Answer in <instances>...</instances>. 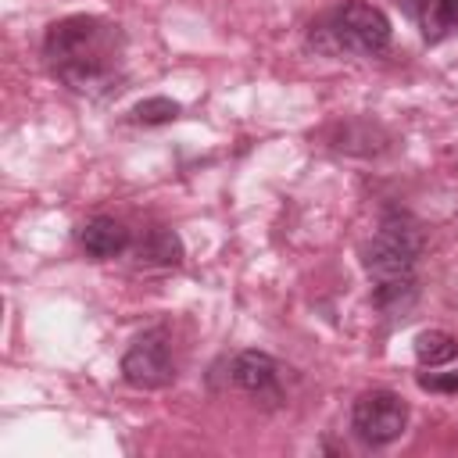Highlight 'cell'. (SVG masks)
Wrapping results in <instances>:
<instances>
[{
  "label": "cell",
  "mask_w": 458,
  "mask_h": 458,
  "mask_svg": "<svg viewBox=\"0 0 458 458\" xmlns=\"http://www.w3.org/2000/svg\"><path fill=\"white\" fill-rule=\"evenodd\" d=\"M351 426L354 433L369 444V447H383L390 440H397L408 426V404L394 394V390H369L354 401L351 411Z\"/></svg>",
  "instance_id": "obj_4"
},
{
  "label": "cell",
  "mask_w": 458,
  "mask_h": 458,
  "mask_svg": "<svg viewBox=\"0 0 458 458\" xmlns=\"http://www.w3.org/2000/svg\"><path fill=\"white\" fill-rule=\"evenodd\" d=\"M233 383L254 397H279V369L261 351H240L233 361Z\"/></svg>",
  "instance_id": "obj_6"
},
{
  "label": "cell",
  "mask_w": 458,
  "mask_h": 458,
  "mask_svg": "<svg viewBox=\"0 0 458 458\" xmlns=\"http://www.w3.org/2000/svg\"><path fill=\"white\" fill-rule=\"evenodd\" d=\"M175 114H179V104L168 97H147L132 107V122H140V125H165Z\"/></svg>",
  "instance_id": "obj_10"
},
{
  "label": "cell",
  "mask_w": 458,
  "mask_h": 458,
  "mask_svg": "<svg viewBox=\"0 0 458 458\" xmlns=\"http://www.w3.org/2000/svg\"><path fill=\"white\" fill-rule=\"evenodd\" d=\"M454 354H458V340L451 333H444V329H426V333L415 336V358H419V365L437 369V365H447Z\"/></svg>",
  "instance_id": "obj_9"
},
{
  "label": "cell",
  "mask_w": 458,
  "mask_h": 458,
  "mask_svg": "<svg viewBox=\"0 0 458 458\" xmlns=\"http://www.w3.org/2000/svg\"><path fill=\"white\" fill-rule=\"evenodd\" d=\"M419 383L426 390H458V372H451V376H422Z\"/></svg>",
  "instance_id": "obj_12"
},
{
  "label": "cell",
  "mask_w": 458,
  "mask_h": 458,
  "mask_svg": "<svg viewBox=\"0 0 458 458\" xmlns=\"http://www.w3.org/2000/svg\"><path fill=\"white\" fill-rule=\"evenodd\" d=\"M419 254H422V233L404 215H386L379 233L365 243L361 265L376 283V304L383 311H404L415 301Z\"/></svg>",
  "instance_id": "obj_2"
},
{
  "label": "cell",
  "mask_w": 458,
  "mask_h": 458,
  "mask_svg": "<svg viewBox=\"0 0 458 458\" xmlns=\"http://www.w3.org/2000/svg\"><path fill=\"white\" fill-rule=\"evenodd\" d=\"M458 29V0H433V14L426 18V36H444Z\"/></svg>",
  "instance_id": "obj_11"
},
{
  "label": "cell",
  "mask_w": 458,
  "mask_h": 458,
  "mask_svg": "<svg viewBox=\"0 0 458 458\" xmlns=\"http://www.w3.org/2000/svg\"><path fill=\"white\" fill-rule=\"evenodd\" d=\"M179 258H182V247H179V240H175L172 229L154 225L136 243V261L140 265H161V268H168V265H179Z\"/></svg>",
  "instance_id": "obj_8"
},
{
  "label": "cell",
  "mask_w": 458,
  "mask_h": 458,
  "mask_svg": "<svg viewBox=\"0 0 458 458\" xmlns=\"http://www.w3.org/2000/svg\"><path fill=\"white\" fill-rule=\"evenodd\" d=\"M172 354H168V333L147 329L140 333L129 351L122 354V379L140 390H161L172 383Z\"/></svg>",
  "instance_id": "obj_5"
},
{
  "label": "cell",
  "mask_w": 458,
  "mask_h": 458,
  "mask_svg": "<svg viewBox=\"0 0 458 458\" xmlns=\"http://www.w3.org/2000/svg\"><path fill=\"white\" fill-rule=\"evenodd\" d=\"M79 243L89 258H114L129 247V229L118 222V218H107V215H97L82 225L79 233Z\"/></svg>",
  "instance_id": "obj_7"
},
{
  "label": "cell",
  "mask_w": 458,
  "mask_h": 458,
  "mask_svg": "<svg viewBox=\"0 0 458 458\" xmlns=\"http://www.w3.org/2000/svg\"><path fill=\"white\" fill-rule=\"evenodd\" d=\"M122 32L118 25L93 18V14H72L47 29L43 50L61 82L72 89H107L118 79L122 68Z\"/></svg>",
  "instance_id": "obj_1"
},
{
  "label": "cell",
  "mask_w": 458,
  "mask_h": 458,
  "mask_svg": "<svg viewBox=\"0 0 458 458\" xmlns=\"http://www.w3.org/2000/svg\"><path fill=\"white\" fill-rule=\"evenodd\" d=\"M394 4H397L404 14H411V18H419V14L429 7V0H394Z\"/></svg>",
  "instance_id": "obj_13"
},
{
  "label": "cell",
  "mask_w": 458,
  "mask_h": 458,
  "mask_svg": "<svg viewBox=\"0 0 458 458\" xmlns=\"http://www.w3.org/2000/svg\"><path fill=\"white\" fill-rule=\"evenodd\" d=\"M329 36L340 50L361 54V57H376L390 47V21L379 7L365 4V0H347L344 7L333 11L329 18Z\"/></svg>",
  "instance_id": "obj_3"
}]
</instances>
